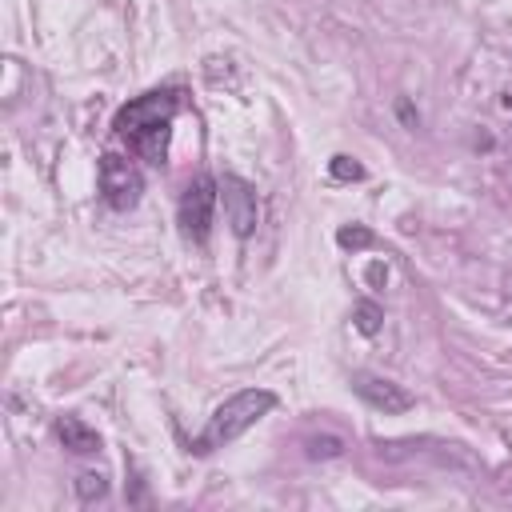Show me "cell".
I'll list each match as a JSON object with an SVG mask.
<instances>
[{
	"label": "cell",
	"mask_w": 512,
	"mask_h": 512,
	"mask_svg": "<svg viewBox=\"0 0 512 512\" xmlns=\"http://www.w3.org/2000/svg\"><path fill=\"white\" fill-rule=\"evenodd\" d=\"M176 112H180V92L176 88H152V92L120 104L112 128H116V136L128 140V148L136 156H144L148 164H164Z\"/></svg>",
	"instance_id": "1"
},
{
	"label": "cell",
	"mask_w": 512,
	"mask_h": 512,
	"mask_svg": "<svg viewBox=\"0 0 512 512\" xmlns=\"http://www.w3.org/2000/svg\"><path fill=\"white\" fill-rule=\"evenodd\" d=\"M272 408H276V392H268V388H240L236 396H228V400L208 416L204 432H200L188 448H192L196 456H208V452L232 444L236 436H244V432H248L256 420H264Z\"/></svg>",
	"instance_id": "2"
},
{
	"label": "cell",
	"mask_w": 512,
	"mask_h": 512,
	"mask_svg": "<svg viewBox=\"0 0 512 512\" xmlns=\"http://www.w3.org/2000/svg\"><path fill=\"white\" fill-rule=\"evenodd\" d=\"M96 188H100V200L112 212H128V208H136V200L144 192V172L132 156L104 152L100 164H96Z\"/></svg>",
	"instance_id": "3"
},
{
	"label": "cell",
	"mask_w": 512,
	"mask_h": 512,
	"mask_svg": "<svg viewBox=\"0 0 512 512\" xmlns=\"http://www.w3.org/2000/svg\"><path fill=\"white\" fill-rule=\"evenodd\" d=\"M216 204H220V180L200 172L188 180L180 204H176V224L180 232L192 240V244H204L208 232H212V216H216Z\"/></svg>",
	"instance_id": "4"
},
{
	"label": "cell",
	"mask_w": 512,
	"mask_h": 512,
	"mask_svg": "<svg viewBox=\"0 0 512 512\" xmlns=\"http://www.w3.org/2000/svg\"><path fill=\"white\" fill-rule=\"evenodd\" d=\"M220 200H224V216H228V228H232L240 240H248V236L256 232V224H260L256 188H252L244 176L228 172V176L220 180Z\"/></svg>",
	"instance_id": "5"
},
{
	"label": "cell",
	"mask_w": 512,
	"mask_h": 512,
	"mask_svg": "<svg viewBox=\"0 0 512 512\" xmlns=\"http://www.w3.org/2000/svg\"><path fill=\"white\" fill-rule=\"evenodd\" d=\"M352 392H356L368 408H376V412H384V416H400V412H408V408L416 404V396H412L404 384H396V380H388V376H376V372H352Z\"/></svg>",
	"instance_id": "6"
},
{
	"label": "cell",
	"mask_w": 512,
	"mask_h": 512,
	"mask_svg": "<svg viewBox=\"0 0 512 512\" xmlns=\"http://www.w3.org/2000/svg\"><path fill=\"white\" fill-rule=\"evenodd\" d=\"M52 432H56V440H60L68 452H76V456L100 452V432H96L92 424H84L80 416H56Z\"/></svg>",
	"instance_id": "7"
},
{
	"label": "cell",
	"mask_w": 512,
	"mask_h": 512,
	"mask_svg": "<svg viewBox=\"0 0 512 512\" xmlns=\"http://www.w3.org/2000/svg\"><path fill=\"white\" fill-rule=\"evenodd\" d=\"M380 320H384V312H380L376 300H356V308H352V324H356V332L376 336V332H380Z\"/></svg>",
	"instance_id": "8"
},
{
	"label": "cell",
	"mask_w": 512,
	"mask_h": 512,
	"mask_svg": "<svg viewBox=\"0 0 512 512\" xmlns=\"http://www.w3.org/2000/svg\"><path fill=\"white\" fill-rule=\"evenodd\" d=\"M328 176H332V180H340V184H352V180H364V164H360L356 156L336 152V156L328 160Z\"/></svg>",
	"instance_id": "9"
},
{
	"label": "cell",
	"mask_w": 512,
	"mask_h": 512,
	"mask_svg": "<svg viewBox=\"0 0 512 512\" xmlns=\"http://www.w3.org/2000/svg\"><path fill=\"white\" fill-rule=\"evenodd\" d=\"M372 228H364V224H344L340 232H336V244L344 248V252H360V248H372Z\"/></svg>",
	"instance_id": "10"
},
{
	"label": "cell",
	"mask_w": 512,
	"mask_h": 512,
	"mask_svg": "<svg viewBox=\"0 0 512 512\" xmlns=\"http://www.w3.org/2000/svg\"><path fill=\"white\" fill-rule=\"evenodd\" d=\"M76 496H80L84 504L104 500V496H108V480H104V472H80V476H76Z\"/></svg>",
	"instance_id": "11"
},
{
	"label": "cell",
	"mask_w": 512,
	"mask_h": 512,
	"mask_svg": "<svg viewBox=\"0 0 512 512\" xmlns=\"http://www.w3.org/2000/svg\"><path fill=\"white\" fill-rule=\"evenodd\" d=\"M340 452H344L340 436H312V440H308V456H312V460H332V456H340Z\"/></svg>",
	"instance_id": "12"
},
{
	"label": "cell",
	"mask_w": 512,
	"mask_h": 512,
	"mask_svg": "<svg viewBox=\"0 0 512 512\" xmlns=\"http://www.w3.org/2000/svg\"><path fill=\"white\" fill-rule=\"evenodd\" d=\"M368 280H372V284L388 280V268H384V264H372V268H368Z\"/></svg>",
	"instance_id": "13"
}]
</instances>
